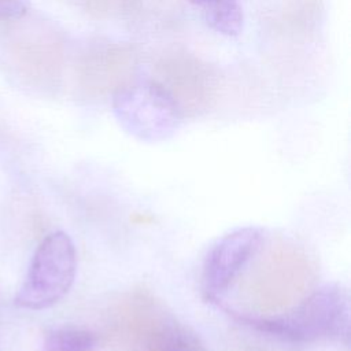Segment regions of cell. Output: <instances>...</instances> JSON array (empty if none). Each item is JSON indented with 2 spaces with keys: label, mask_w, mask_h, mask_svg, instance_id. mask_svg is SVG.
Returning a JSON list of instances; mask_svg holds the SVG:
<instances>
[{
  "label": "cell",
  "mask_w": 351,
  "mask_h": 351,
  "mask_svg": "<svg viewBox=\"0 0 351 351\" xmlns=\"http://www.w3.org/2000/svg\"><path fill=\"white\" fill-rule=\"evenodd\" d=\"M239 321L289 343L348 337L350 298L339 284H324L291 310L273 317L237 315Z\"/></svg>",
  "instance_id": "1"
},
{
  "label": "cell",
  "mask_w": 351,
  "mask_h": 351,
  "mask_svg": "<svg viewBox=\"0 0 351 351\" xmlns=\"http://www.w3.org/2000/svg\"><path fill=\"white\" fill-rule=\"evenodd\" d=\"M111 336L122 351H207L186 325L147 296H136L117 311Z\"/></svg>",
  "instance_id": "2"
},
{
  "label": "cell",
  "mask_w": 351,
  "mask_h": 351,
  "mask_svg": "<svg viewBox=\"0 0 351 351\" xmlns=\"http://www.w3.org/2000/svg\"><path fill=\"white\" fill-rule=\"evenodd\" d=\"M75 273L77 252L71 237L63 230L52 232L36 248L14 302L27 310L48 308L69 293Z\"/></svg>",
  "instance_id": "3"
},
{
  "label": "cell",
  "mask_w": 351,
  "mask_h": 351,
  "mask_svg": "<svg viewBox=\"0 0 351 351\" xmlns=\"http://www.w3.org/2000/svg\"><path fill=\"white\" fill-rule=\"evenodd\" d=\"M262 241V229L244 226L223 234L208 248L202 266L204 300L211 303L221 300L247 263L255 258Z\"/></svg>",
  "instance_id": "4"
},
{
  "label": "cell",
  "mask_w": 351,
  "mask_h": 351,
  "mask_svg": "<svg viewBox=\"0 0 351 351\" xmlns=\"http://www.w3.org/2000/svg\"><path fill=\"white\" fill-rule=\"evenodd\" d=\"M180 112L204 107L214 93V75L208 66L191 56H176L156 66L152 82Z\"/></svg>",
  "instance_id": "5"
},
{
  "label": "cell",
  "mask_w": 351,
  "mask_h": 351,
  "mask_svg": "<svg viewBox=\"0 0 351 351\" xmlns=\"http://www.w3.org/2000/svg\"><path fill=\"white\" fill-rule=\"evenodd\" d=\"M149 93L138 97L137 93H117L115 111L119 122L133 136L156 141L166 138L177 126L180 112L170 100L152 84Z\"/></svg>",
  "instance_id": "6"
},
{
  "label": "cell",
  "mask_w": 351,
  "mask_h": 351,
  "mask_svg": "<svg viewBox=\"0 0 351 351\" xmlns=\"http://www.w3.org/2000/svg\"><path fill=\"white\" fill-rule=\"evenodd\" d=\"M134 69L136 56L130 48L104 45L85 55L80 77L85 89L93 93H119L129 88Z\"/></svg>",
  "instance_id": "7"
},
{
  "label": "cell",
  "mask_w": 351,
  "mask_h": 351,
  "mask_svg": "<svg viewBox=\"0 0 351 351\" xmlns=\"http://www.w3.org/2000/svg\"><path fill=\"white\" fill-rule=\"evenodd\" d=\"M206 23L223 36H239L243 30V8L237 0H213L203 8Z\"/></svg>",
  "instance_id": "8"
},
{
  "label": "cell",
  "mask_w": 351,
  "mask_h": 351,
  "mask_svg": "<svg viewBox=\"0 0 351 351\" xmlns=\"http://www.w3.org/2000/svg\"><path fill=\"white\" fill-rule=\"evenodd\" d=\"M96 341L97 339L90 330L63 326L47 333L43 351H93Z\"/></svg>",
  "instance_id": "9"
},
{
  "label": "cell",
  "mask_w": 351,
  "mask_h": 351,
  "mask_svg": "<svg viewBox=\"0 0 351 351\" xmlns=\"http://www.w3.org/2000/svg\"><path fill=\"white\" fill-rule=\"evenodd\" d=\"M86 10L96 16H104L119 8L128 0H81Z\"/></svg>",
  "instance_id": "10"
},
{
  "label": "cell",
  "mask_w": 351,
  "mask_h": 351,
  "mask_svg": "<svg viewBox=\"0 0 351 351\" xmlns=\"http://www.w3.org/2000/svg\"><path fill=\"white\" fill-rule=\"evenodd\" d=\"M26 11V0H0V19L19 18Z\"/></svg>",
  "instance_id": "11"
},
{
  "label": "cell",
  "mask_w": 351,
  "mask_h": 351,
  "mask_svg": "<svg viewBox=\"0 0 351 351\" xmlns=\"http://www.w3.org/2000/svg\"><path fill=\"white\" fill-rule=\"evenodd\" d=\"M192 4H195V5H199L200 8H203L206 4H208L210 1H213V0H189Z\"/></svg>",
  "instance_id": "12"
}]
</instances>
